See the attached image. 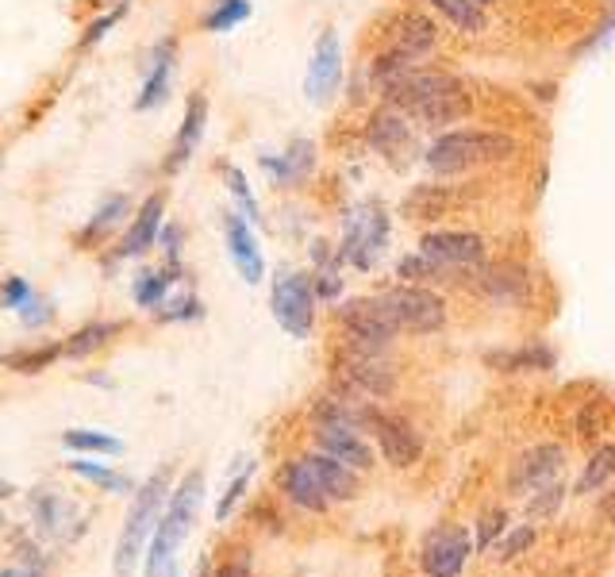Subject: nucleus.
<instances>
[{
	"label": "nucleus",
	"instance_id": "5",
	"mask_svg": "<svg viewBox=\"0 0 615 577\" xmlns=\"http://www.w3.org/2000/svg\"><path fill=\"white\" fill-rule=\"evenodd\" d=\"M339 324H343V339L354 354H385L400 335L396 324L389 320L381 297H354L339 308Z\"/></svg>",
	"mask_w": 615,
	"mask_h": 577
},
{
	"label": "nucleus",
	"instance_id": "44",
	"mask_svg": "<svg viewBox=\"0 0 615 577\" xmlns=\"http://www.w3.org/2000/svg\"><path fill=\"white\" fill-rule=\"evenodd\" d=\"M250 474H254V466H250V462H246V470L239 477H235V481H231V485H227V493H223L220 497V504H216V520H227V516H231V512H235V504L243 501V493H246V485H250Z\"/></svg>",
	"mask_w": 615,
	"mask_h": 577
},
{
	"label": "nucleus",
	"instance_id": "52",
	"mask_svg": "<svg viewBox=\"0 0 615 577\" xmlns=\"http://www.w3.org/2000/svg\"><path fill=\"white\" fill-rule=\"evenodd\" d=\"M170 577H177V574H170Z\"/></svg>",
	"mask_w": 615,
	"mask_h": 577
},
{
	"label": "nucleus",
	"instance_id": "39",
	"mask_svg": "<svg viewBox=\"0 0 615 577\" xmlns=\"http://www.w3.org/2000/svg\"><path fill=\"white\" fill-rule=\"evenodd\" d=\"M54 358H62V343L58 347H39V351H16L8 358H0V366H8L16 374H43Z\"/></svg>",
	"mask_w": 615,
	"mask_h": 577
},
{
	"label": "nucleus",
	"instance_id": "30",
	"mask_svg": "<svg viewBox=\"0 0 615 577\" xmlns=\"http://www.w3.org/2000/svg\"><path fill=\"white\" fill-rule=\"evenodd\" d=\"M127 212H131V201H127V197H108V201L97 208V216L85 224V231L77 235V247H85V251H89V243H100L112 227L123 224V216H127Z\"/></svg>",
	"mask_w": 615,
	"mask_h": 577
},
{
	"label": "nucleus",
	"instance_id": "51",
	"mask_svg": "<svg viewBox=\"0 0 615 577\" xmlns=\"http://www.w3.org/2000/svg\"><path fill=\"white\" fill-rule=\"evenodd\" d=\"M473 4H481V8H489V4H496V0H473Z\"/></svg>",
	"mask_w": 615,
	"mask_h": 577
},
{
	"label": "nucleus",
	"instance_id": "47",
	"mask_svg": "<svg viewBox=\"0 0 615 577\" xmlns=\"http://www.w3.org/2000/svg\"><path fill=\"white\" fill-rule=\"evenodd\" d=\"M123 16V8H116V12H108V16H104V20H97V24L89 27V35H85V39H81V47H93V43H97V39H104V31H108V27L116 24V20H120Z\"/></svg>",
	"mask_w": 615,
	"mask_h": 577
},
{
	"label": "nucleus",
	"instance_id": "42",
	"mask_svg": "<svg viewBox=\"0 0 615 577\" xmlns=\"http://www.w3.org/2000/svg\"><path fill=\"white\" fill-rule=\"evenodd\" d=\"M566 485L562 481H554V485H546V489H539L531 501H527V516L531 520H546V516H554L562 504H566Z\"/></svg>",
	"mask_w": 615,
	"mask_h": 577
},
{
	"label": "nucleus",
	"instance_id": "29",
	"mask_svg": "<svg viewBox=\"0 0 615 577\" xmlns=\"http://www.w3.org/2000/svg\"><path fill=\"white\" fill-rule=\"evenodd\" d=\"M492 366L508 370V374H523V370H554V351L542 347V343H527L519 351H504V354H489Z\"/></svg>",
	"mask_w": 615,
	"mask_h": 577
},
{
	"label": "nucleus",
	"instance_id": "32",
	"mask_svg": "<svg viewBox=\"0 0 615 577\" xmlns=\"http://www.w3.org/2000/svg\"><path fill=\"white\" fill-rule=\"evenodd\" d=\"M70 466V474L85 477V481H93V485H100L104 493H135V481L131 477H123L120 470H108V466H97V462H89V458H70L66 462Z\"/></svg>",
	"mask_w": 615,
	"mask_h": 577
},
{
	"label": "nucleus",
	"instance_id": "23",
	"mask_svg": "<svg viewBox=\"0 0 615 577\" xmlns=\"http://www.w3.org/2000/svg\"><path fill=\"white\" fill-rule=\"evenodd\" d=\"M469 108H473V101H469L466 85H454V89H446L439 97H431L412 120H419L423 127H450L458 124V120H466Z\"/></svg>",
	"mask_w": 615,
	"mask_h": 577
},
{
	"label": "nucleus",
	"instance_id": "50",
	"mask_svg": "<svg viewBox=\"0 0 615 577\" xmlns=\"http://www.w3.org/2000/svg\"><path fill=\"white\" fill-rule=\"evenodd\" d=\"M12 493H16V489H12L8 481H0V501H4V497H12Z\"/></svg>",
	"mask_w": 615,
	"mask_h": 577
},
{
	"label": "nucleus",
	"instance_id": "43",
	"mask_svg": "<svg viewBox=\"0 0 615 577\" xmlns=\"http://www.w3.org/2000/svg\"><path fill=\"white\" fill-rule=\"evenodd\" d=\"M204 316V304L197 297H181V301H170L158 308V320L162 324H177V320H200Z\"/></svg>",
	"mask_w": 615,
	"mask_h": 577
},
{
	"label": "nucleus",
	"instance_id": "10",
	"mask_svg": "<svg viewBox=\"0 0 615 577\" xmlns=\"http://www.w3.org/2000/svg\"><path fill=\"white\" fill-rule=\"evenodd\" d=\"M366 431H373L377 439V451L381 458L396 466V470H408L423 458V439H419L408 420H400L393 412H381V408H366Z\"/></svg>",
	"mask_w": 615,
	"mask_h": 577
},
{
	"label": "nucleus",
	"instance_id": "40",
	"mask_svg": "<svg viewBox=\"0 0 615 577\" xmlns=\"http://www.w3.org/2000/svg\"><path fill=\"white\" fill-rule=\"evenodd\" d=\"M535 539H539V531L531 524L523 527H512V531H504L500 539H496V547H492V558H500V562H512L519 554H527L535 547Z\"/></svg>",
	"mask_w": 615,
	"mask_h": 577
},
{
	"label": "nucleus",
	"instance_id": "7",
	"mask_svg": "<svg viewBox=\"0 0 615 577\" xmlns=\"http://www.w3.org/2000/svg\"><path fill=\"white\" fill-rule=\"evenodd\" d=\"M273 320L285 327L293 339H308L316 324V285L304 274H281L270 293Z\"/></svg>",
	"mask_w": 615,
	"mask_h": 577
},
{
	"label": "nucleus",
	"instance_id": "16",
	"mask_svg": "<svg viewBox=\"0 0 615 577\" xmlns=\"http://www.w3.org/2000/svg\"><path fill=\"white\" fill-rule=\"evenodd\" d=\"M343 381H346V393H362V397H389L396 389V374L393 366L385 362V354H346L343 358Z\"/></svg>",
	"mask_w": 615,
	"mask_h": 577
},
{
	"label": "nucleus",
	"instance_id": "36",
	"mask_svg": "<svg viewBox=\"0 0 615 577\" xmlns=\"http://www.w3.org/2000/svg\"><path fill=\"white\" fill-rule=\"evenodd\" d=\"M31 512H35V520L43 524V531H54V535H62L70 504L62 501L58 493H47V489H39V493H31Z\"/></svg>",
	"mask_w": 615,
	"mask_h": 577
},
{
	"label": "nucleus",
	"instance_id": "19",
	"mask_svg": "<svg viewBox=\"0 0 615 577\" xmlns=\"http://www.w3.org/2000/svg\"><path fill=\"white\" fill-rule=\"evenodd\" d=\"M162 216H166V193H154L143 201V208L135 212V220L131 227L123 231L120 247H116V258H139V254H147L154 243H158V235H162Z\"/></svg>",
	"mask_w": 615,
	"mask_h": 577
},
{
	"label": "nucleus",
	"instance_id": "28",
	"mask_svg": "<svg viewBox=\"0 0 615 577\" xmlns=\"http://www.w3.org/2000/svg\"><path fill=\"white\" fill-rule=\"evenodd\" d=\"M427 4L443 16L446 24H454L458 31H466V35H481V31L489 27L485 8H481V4H473V0H427Z\"/></svg>",
	"mask_w": 615,
	"mask_h": 577
},
{
	"label": "nucleus",
	"instance_id": "41",
	"mask_svg": "<svg viewBox=\"0 0 615 577\" xmlns=\"http://www.w3.org/2000/svg\"><path fill=\"white\" fill-rule=\"evenodd\" d=\"M504 531H508V512H504V508H489V512H481V520H477L473 543H477L481 551H492L496 539H500Z\"/></svg>",
	"mask_w": 615,
	"mask_h": 577
},
{
	"label": "nucleus",
	"instance_id": "21",
	"mask_svg": "<svg viewBox=\"0 0 615 577\" xmlns=\"http://www.w3.org/2000/svg\"><path fill=\"white\" fill-rule=\"evenodd\" d=\"M204 124H208V101H204V93H193L189 104H185V120L177 127L170 158H166V170H170V174H177V170L193 158V151H197L200 139H204Z\"/></svg>",
	"mask_w": 615,
	"mask_h": 577
},
{
	"label": "nucleus",
	"instance_id": "49",
	"mask_svg": "<svg viewBox=\"0 0 615 577\" xmlns=\"http://www.w3.org/2000/svg\"><path fill=\"white\" fill-rule=\"evenodd\" d=\"M0 577H43V570H35V566H8V570H0Z\"/></svg>",
	"mask_w": 615,
	"mask_h": 577
},
{
	"label": "nucleus",
	"instance_id": "34",
	"mask_svg": "<svg viewBox=\"0 0 615 577\" xmlns=\"http://www.w3.org/2000/svg\"><path fill=\"white\" fill-rule=\"evenodd\" d=\"M446 208V189L439 185H416L412 197L404 201V216L408 220H439Z\"/></svg>",
	"mask_w": 615,
	"mask_h": 577
},
{
	"label": "nucleus",
	"instance_id": "12",
	"mask_svg": "<svg viewBox=\"0 0 615 577\" xmlns=\"http://www.w3.org/2000/svg\"><path fill=\"white\" fill-rule=\"evenodd\" d=\"M566 470V447L558 443H539L531 451H523L508 470V493L512 497H535L539 489L554 485Z\"/></svg>",
	"mask_w": 615,
	"mask_h": 577
},
{
	"label": "nucleus",
	"instance_id": "22",
	"mask_svg": "<svg viewBox=\"0 0 615 577\" xmlns=\"http://www.w3.org/2000/svg\"><path fill=\"white\" fill-rule=\"evenodd\" d=\"M262 166L273 174L277 185H304L312 170H316V143L312 139H293L285 154H277V158H262Z\"/></svg>",
	"mask_w": 615,
	"mask_h": 577
},
{
	"label": "nucleus",
	"instance_id": "26",
	"mask_svg": "<svg viewBox=\"0 0 615 577\" xmlns=\"http://www.w3.org/2000/svg\"><path fill=\"white\" fill-rule=\"evenodd\" d=\"M312 458V466H316V474H320L323 489H327V497L331 501H354L358 497V470H350L343 466L339 458H331V454H308Z\"/></svg>",
	"mask_w": 615,
	"mask_h": 577
},
{
	"label": "nucleus",
	"instance_id": "11",
	"mask_svg": "<svg viewBox=\"0 0 615 577\" xmlns=\"http://www.w3.org/2000/svg\"><path fill=\"white\" fill-rule=\"evenodd\" d=\"M419 251L435 258L446 270H481L485 266V239L477 231H454V227H431L419 239Z\"/></svg>",
	"mask_w": 615,
	"mask_h": 577
},
{
	"label": "nucleus",
	"instance_id": "38",
	"mask_svg": "<svg viewBox=\"0 0 615 577\" xmlns=\"http://www.w3.org/2000/svg\"><path fill=\"white\" fill-rule=\"evenodd\" d=\"M246 16H250V0H216V4L208 8V16H204V31L220 35V31L239 27Z\"/></svg>",
	"mask_w": 615,
	"mask_h": 577
},
{
	"label": "nucleus",
	"instance_id": "6",
	"mask_svg": "<svg viewBox=\"0 0 615 577\" xmlns=\"http://www.w3.org/2000/svg\"><path fill=\"white\" fill-rule=\"evenodd\" d=\"M385 243H389V216H385L381 204L366 201L346 216L339 258L358 266V270H373V262L385 254Z\"/></svg>",
	"mask_w": 615,
	"mask_h": 577
},
{
	"label": "nucleus",
	"instance_id": "15",
	"mask_svg": "<svg viewBox=\"0 0 615 577\" xmlns=\"http://www.w3.org/2000/svg\"><path fill=\"white\" fill-rule=\"evenodd\" d=\"M343 81V47H339V35L327 27L312 51V62H308V77H304V93L312 104L331 101V93L339 89Z\"/></svg>",
	"mask_w": 615,
	"mask_h": 577
},
{
	"label": "nucleus",
	"instance_id": "2",
	"mask_svg": "<svg viewBox=\"0 0 615 577\" xmlns=\"http://www.w3.org/2000/svg\"><path fill=\"white\" fill-rule=\"evenodd\" d=\"M170 493H173L170 470L150 474L147 481L131 493V512H127V520H123V531H120V539H116V558H112V574L116 577L135 574L139 558H143L150 547V535H154V527H158L162 512H166Z\"/></svg>",
	"mask_w": 615,
	"mask_h": 577
},
{
	"label": "nucleus",
	"instance_id": "9",
	"mask_svg": "<svg viewBox=\"0 0 615 577\" xmlns=\"http://www.w3.org/2000/svg\"><path fill=\"white\" fill-rule=\"evenodd\" d=\"M366 143L381 154L393 170H404L416 158V135L408 127V116L396 112L389 104H381L377 112H369L366 120Z\"/></svg>",
	"mask_w": 615,
	"mask_h": 577
},
{
	"label": "nucleus",
	"instance_id": "17",
	"mask_svg": "<svg viewBox=\"0 0 615 577\" xmlns=\"http://www.w3.org/2000/svg\"><path fill=\"white\" fill-rule=\"evenodd\" d=\"M277 485H281V493L296 504V508H304V512H327V489H323L320 474H316V466H312V458L308 454H300L293 462H285L281 470H277Z\"/></svg>",
	"mask_w": 615,
	"mask_h": 577
},
{
	"label": "nucleus",
	"instance_id": "25",
	"mask_svg": "<svg viewBox=\"0 0 615 577\" xmlns=\"http://www.w3.org/2000/svg\"><path fill=\"white\" fill-rule=\"evenodd\" d=\"M150 62H154V66H150L147 85H143V93H139V101H135V108H139V112H150V108H158V104L166 101V93H170L173 39H162V43L154 47V58H150Z\"/></svg>",
	"mask_w": 615,
	"mask_h": 577
},
{
	"label": "nucleus",
	"instance_id": "20",
	"mask_svg": "<svg viewBox=\"0 0 615 577\" xmlns=\"http://www.w3.org/2000/svg\"><path fill=\"white\" fill-rule=\"evenodd\" d=\"M435 43H439V24L427 20L423 12H404L393 31H389V51L408 54L416 62L435 51Z\"/></svg>",
	"mask_w": 615,
	"mask_h": 577
},
{
	"label": "nucleus",
	"instance_id": "24",
	"mask_svg": "<svg viewBox=\"0 0 615 577\" xmlns=\"http://www.w3.org/2000/svg\"><path fill=\"white\" fill-rule=\"evenodd\" d=\"M527 285H531V277L523 266H492L481 274V293L489 297V301H500V304H519L527 297Z\"/></svg>",
	"mask_w": 615,
	"mask_h": 577
},
{
	"label": "nucleus",
	"instance_id": "27",
	"mask_svg": "<svg viewBox=\"0 0 615 577\" xmlns=\"http://www.w3.org/2000/svg\"><path fill=\"white\" fill-rule=\"evenodd\" d=\"M116 335H123V324H116V320H93V324L77 327L74 335L62 343V354L66 358H89L93 351H104Z\"/></svg>",
	"mask_w": 615,
	"mask_h": 577
},
{
	"label": "nucleus",
	"instance_id": "46",
	"mask_svg": "<svg viewBox=\"0 0 615 577\" xmlns=\"http://www.w3.org/2000/svg\"><path fill=\"white\" fill-rule=\"evenodd\" d=\"M31 301H35V297H31V285H27L24 277H8V281L0 285V308H20V312H24Z\"/></svg>",
	"mask_w": 615,
	"mask_h": 577
},
{
	"label": "nucleus",
	"instance_id": "45",
	"mask_svg": "<svg viewBox=\"0 0 615 577\" xmlns=\"http://www.w3.org/2000/svg\"><path fill=\"white\" fill-rule=\"evenodd\" d=\"M223 174H227V189L235 193V201L243 204L246 220H258V201H254V193H250V185H246L243 170H235V166H227Z\"/></svg>",
	"mask_w": 615,
	"mask_h": 577
},
{
	"label": "nucleus",
	"instance_id": "14",
	"mask_svg": "<svg viewBox=\"0 0 615 577\" xmlns=\"http://www.w3.org/2000/svg\"><path fill=\"white\" fill-rule=\"evenodd\" d=\"M312 439H316V447H320L323 454L339 458L343 466L358 470V474L373 470V462H377L373 447L362 439V431H358V427H350V424H331V420H320V424H312Z\"/></svg>",
	"mask_w": 615,
	"mask_h": 577
},
{
	"label": "nucleus",
	"instance_id": "13",
	"mask_svg": "<svg viewBox=\"0 0 615 577\" xmlns=\"http://www.w3.org/2000/svg\"><path fill=\"white\" fill-rule=\"evenodd\" d=\"M454 85H462L454 74L416 66V70H408L404 77H396L393 85H385V89H381V101L389 104V108H396V112H404V116L412 120V116H416L419 108L431 101V97H439V93L454 89Z\"/></svg>",
	"mask_w": 615,
	"mask_h": 577
},
{
	"label": "nucleus",
	"instance_id": "33",
	"mask_svg": "<svg viewBox=\"0 0 615 577\" xmlns=\"http://www.w3.org/2000/svg\"><path fill=\"white\" fill-rule=\"evenodd\" d=\"M173 281H177V266H166V270H154V274L139 277L135 281V301H139V308L158 312L166 304V293H170Z\"/></svg>",
	"mask_w": 615,
	"mask_h": 577
},
{
	"label": "nucleus",
	"instance_id": "35",
	"mask_svg": "<svg viewBox=\"0 0 615 577\" xmlns=\"http://www.w3.org/2000/svg\"><path fill=\"white\" fill-rule=\"evenodd\" d=\"M62 443L70 451H89V454H123V443L116 435H104V431H89V427H70L62 435Z\"/></svg>",
	"mask_w": 615,
	"mask_h": 577
},
{
	"label": "nucleus",
	"instance_id": "1",
	"mask_svg": "<svg viewBox=\"0 0 615 577\" xmlns=\"http://www.w3.org/2000/svg\"><path fill=\"white\" fill-rule=\"evenodd\" d=\"M519 151V143L508 131H489V127H454L443 131L423 162L435 170L439 177H454V174H469L477 166H492V162H504Z\"/></svg>",
	"mask_w": 615,
	"mask_h": 577
},
{
	"label": "nucleus",
	"instance_id": "4",
	"mask_svg": "<svg viewBox=\"0 0 615 577\" xmlns=\"http://www.w3.org/2000/svg\"><path fill=\"white\" fill-rule=\"evenodd\" d=\"M381 304L400 335H435L446 327V301L427 285L400 281L389 293H381Z\"/></svg>",
	"mask_w": 615,
	"mask_h": 577
},
{
	"label": "nucleus",
	"instance_id": "18",
	"mask_svg": "<svg viewBox=\"0 0 615 577\" xmlns=\"http://www.w3.org/2000/svg\"><path fill=\"white\" fill-rule=\"evenodd\" d=\"M223 235H227V251H231V262H235L239 277L246 285H258L266 277V258H262V247L254 239V227L246 224V216L227 212L223 216Z\"/></svg>",
	"mask_w": 615,
	"mask_h": 577
},
{
	"label": "nucleus",
	"instance_id": "31",
	"mask_svg": "<svg viewBox=\"0 0 615 577\" xmlns=\"http://www.w3.org/2000/svg\"><path fill=\"white\" fill-rule=\"evenodd\" d=\"M612 477H615V443H600V447L589 454L585 474H581V481H577V489H573V493L589 497V493H596V489H604Z\"/></svg>",
	"mask_w": 615,
	"mask_h": 577
},
{
	"label": "nucleus",
	"instance_id": "3",
	"mask_svg": "<svg viewBox=\"0 0 615 577\" xmlns=\"http://www.w3.org/2000/svg\"><path fill=\"white\" fill-rule=\"evenodd\" d=\"M204 501V474L193 470V474L181 477V485L170 493L166 501V512L150 535L147 547V577H170L173 574V558L181 551L185 535L193 531V520H197V508Z\"/></svg>",
	"mask_w": 615,
	"mask_h": 577
},
{
	"label": "nucleus",
	"instance_id": "37",
	"mask_svg": "<svg viewBox=\"0 0 615 577\" xmlns=\"http://www.w3.org/2000/svg\"><path fill=\"white\" fill-rule=\"evenodd\" d=\"M396 277L408 281V285H423V281H443V277H450V270L439 266L435 258H427L423 251H416V254H408V258H400Z\"/></svg>",
	"mask_w": 615,
	"mask_h": 577
},
{
	"label": "nucleus",
	"instance_id": "8",
	"mask_svg": "<svg viewBox=\"0 0 615 577\" xmlns=\"http://www.w3.org/2000/svg\"><path fill=\"white\" fill-rule=\"evenodd\" d=\"M473 535L462 524H443L435 527L423 547H419V570L423 577H458L466 570L469 554H473Z\"/></svg>",
	"mask_w": 615,
	"mask_h": 577
},
{
	"label": "nucleus",
	"instance_id": "48",
	"mask_svg": "<svg viewBox=\"0 0 615 577\" xmlns=\"http://www.w3.org/2000/svg\"><path fill=\"white\" fill-rule=\"evenodd\" d=\"M216 577H254V574H250V562L246 558H231V562H223L220 570H216Z\"/></svg>",
	"mask_w": 615,
	"mask_h": 577
}]
</instances>
